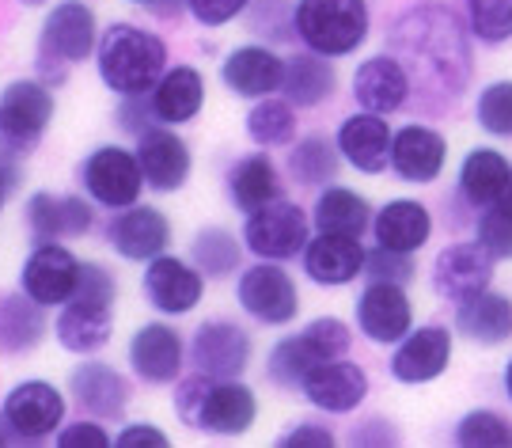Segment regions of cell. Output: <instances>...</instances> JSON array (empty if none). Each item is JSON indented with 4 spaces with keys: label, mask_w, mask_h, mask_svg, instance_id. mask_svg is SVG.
Listing matches in <instances>:
<instances>
[{
    "label": "cell",
    "mask_w": 512,
    "mask_h": 448,
    "mask_svg": "<svg viewBox=\"0 0 512 448\" xmlns=\"http://www.w3.org/2000/svg\"><path fill=\"white\" fill-rule=\"evenodd\" d=\"M387 46H395V57L406 65L410 84L414 76H425V88L444 95H459L471 80V46L459 27L452 8L444 4H418L403 12L395 31L387 35Z\"/></svg>",
    "instance_id": "1"
},
{
    "label": "cell",
    "mask_w": 512,
    "mask_h": 448,
    "mask_svg": "<svg viewBox=\"0 0 512 448\" xmlns=\"http://www.w3.org/2000/svg\"><path fill=\"white\" fill-rule=\"evenodd\" d=\"M95 69L103 88H110L118 99L148 95L167 69V42L137 23H110L107 31H99Z\"/></svg>",
    "instance_id": "2"
},
{
    "label": "cell",
    "mask_w": 512,
    "mask_h": 448,
    "mask_svg": "<svg viewBox=\"0 0 512 448\" xmlns=\"http://www.w3.org/2000/svg\"><path fill=\"white\" fill-rule=\"evenodd\" d=\"M296 38L323 57H349L365 46L368 0H296Z\"/></svg>",
    "instance_id": "3"
},
{
    "label": "cell",
    "mask_w": 512,
    "mask_h": 448,
    "mask_svg": "<svg viewBox=\"0 0 512 448\" xmlns=\"http://www.w3.org/2000/svg\"><path fill=\"white\" fill-rule=\"evenodd\" d=\"M57 111L54 88L42 84L38 76H19L0 88V145L19 152H35L50 130Z\"/></svg>",
    "instance_id": "4"
},
{
    "label": "cell",
    "mask_w": 512,
    "mask_h": 448,
    "mask_svg": "<svg viewBox=\"0 0 512 448\" xmlns=\"http://www.w3.org/2000/svg\"><path fill=\"white\" fill-rule=\"evenodd\" d=\"M65 414H69V399L57 384L19 380L0 403V426L23 445H38V441H50L65 426Z\"/></svg>",
    "instance_id": "5"
},
{
    "label": "cell",
    "mask_w": 512,
    "mask_h": 448,
    "mask_svg": "<svg viewBox=\"0 0 512 448\" xmlns=\"http://www.w3.org/2000/svg\"><path fill=\"white\" fill-rule=\"evenodd\" d=\"M311 240V217L289 202L285 194L247 213L243 221V247L270 262H293L304 255Z\"/></svg>",
    "instance_id": "6"
},
{
    "label": "cell",
    "mask_w": 512,
    "mask_h": 448,
    "mask_svg": "<svg viewBox=\"0 0 512 448\" xmlns=\"http://www.w3.org/2000/svg\"><path fill=\"white\" fill-rule=\"evenodd\" d=\"M236 304L262 327H289L300 316V289L285 262L262 259L236 278Z\"/></svg>",
    "instance_id": "7"
},
{
    "label": "cell",
    "mask_w": 512,
    "mask_h": 448,
    "mask_svg": "<svg viewBox=\"0 0 512 448\" xmlns=\"http://www.w3.org/2000/svg\"><path fill=\"white\" fill-rule=\"evenodd\" d=\"M80 187L92 198L95 206L103 209H126L133 202H141L145 190V171L133 149L122 145H99L80 160Z\"/></svg>",
    "instance_id": "8"
},
{
    "label": "cell",
    "mask_w": 512,
    "mask_h": 448,
    "mask_svg": "<svg viewBox=\"0 0 512 448\" xmlns=\"http://www.w3.org/2000/svg\"><path fill=\"white\" fill-rule=\"evenodd\" d=\"M190 361L205 376L236 380V376H247L251 361H255V338L236 319H205L190 335Z\"/></svg>",
    "instance_id": "9"
},
{
    "label": "cell",
    "mask_w": 512,
    "mask_h": 448,
    "mask_svg": "<svg viewBox=\"0 0 512 448\" xmlns=\"http://www.w3.org/2000/svg\"><path fill=\"white\" fill-rule=\"evenodd\" d=\"M99 46V19L88 0H57L42 19L38 31V57H50L61 65H80L95 57Z\"/></svg>",
    "instance_id": "10"
},
{
    "label": "cell",
    "mask_w": 512,
    "mask_h": 448,
    "mask_svg": "<svg viewBox=\"0 0 512 448\" xmlns=\"http://www.w3.org/2000/svg\"><path fill=\"white\" fill-rule=\"evenodd\" d=\"M186 338L171 323H141L126 346L129 373L148 388H171L186 369Z\"/></svg>",
    "instance_id": "11"
},
{
    "label": "cell",
    "mask_w": 512,
    "mask_h": 448,
    "mask_svg": "<svg viewBox=\"0 0 512 448\" xmlns=\"http://www.w3.org/2000/svg\"><path fill=\"white\" fill-rule=\"evenodd\" d=\"M141 297L160 316H190L205 297V274L190 259H179V255L164 251L152 262H145Z\"/></svg>",
    "instance_id": "12"
},
{
    "label": "cell",
    "mask_w": 512,
    "mask_h": 448,
    "mask_svg": "<svg viewBox=\"0 0 512 448\" xmlns=\"http://www.w3.org/2000/svg\"><path fill=\"white\" fill-rule=\"evenodd\" d=\"M23 224L42 240H84L95 228V202L88 194H54V190H35L23 202Z\"/></svg>",
    "instance_id": "13"
},
{
    "label": "cell",
    "mask_w": 512,
    "mask_h": 448,
    "mask_svg": "<svg viewBox=\"0 0 512 448\" xmlns=\"http://www.w3.org/2000/svg\"><path fill=\"white\" fill-rule=\"evenodd\" d=\"M80 278V259L61 240H42L19 266V289L46 308L69 304Z\"/></svg>",
    "instance_id": "14"
},
{
    "label": "cell",
    "mask_w": 512,
    "mask_h": 448,
    "mask_svg": "<svg viewBox=\"0 0 512 448\" xmlns=\"http://www.w3.org/2000/svg\"><path fill=\"white\" fill-rule=\"evenodd\" d=\"M107 243L122 262L145 266V262H152L156 255L167 251L171 221H167L164 209L133 202L126 209H114V217L107 221Z\"/></svg>",
    "instance_id": "15"
},
{
    "label": "cell",
    "mask_w": 512,
    "mask_h": 448,
    "mask_svg": "<svg viewBox=\"0 0 512 448\" xmlns=\"http://www.w3.org/2000/svg\"><path fill=\"white\" fill-rule=\"evenodd\" d=\"M69 399L76 403V411H84L88 418L118 422V418H126L129 403H133V384L114 365L88 357L69 373Z\"/></svg>",
    "instance_id": "16"
},
{
    "label": "cell",
    "mask_w": 512,
    "mask_h": 448,
    "mask_svg": "<svg viewBox=\"0 0 512 448\" xmlns=\"http://www.w3.org/2000/svg\"><path fill=\"white\" fill-rule=\"evenodd\" d=\"M133 152L141 160L145 183L152 190H160V194L183 190L190 183V175H194V152L171 126H160V122L145 126V130L137 133Z\"/></svg>",
    "instance_id": "17"
},
{
    "label": "cell",
    "mask_w": 512,
    "mask_h": 448,
    "mask_svg": "<svg viewBox=\"0 0 512 448\" xmlns=\"http://www.w3.org/2000/svg\"><path fill=\"white\" fill-rule=\"evenodd\" d=\"M353 316L368 342L399 346L414 327V304L406 297V285L368 281V289H361V297H357Z\"/></svg>",
    "instance_id": "18"
},
{
    "label": "cell",
    "mask_w": 512,
    "mask_h": 448,
    "mask_svg": "<svg viewBox=\"0 0 512 448\" xmlns=\"http://www.w3.org/2000/svg\"><path fill=\"white\" fill-rule=\"evenodd\" d=\"M494 255L482 247L478 240H463V243H452V247H444L433 262V289H437V297L444 300H467L482 293V289H490V281H494Z\"/></svg>",
    "instance_id": "19"
},
{
    "label": "cell",
    "mask_w": 512,
    "mask_h": 448,
    "mask_svg": "<svg viewBox=\"0 0 512 448\" xmlns=\"http://www.w3.org/2000/svg\"><path fill=\"white\" fill-rule=\"evenodd\" d=\"M258 422V395L251 384L236 380H209L202 414H198V433H213V437H243L251 433Z\"/></svg>",
    "instance_id": "20"
},
{
    "label": "cell",
    "mask_w": 512,
    "mask_h": 448,
    "mask_svg": "<svg viewBox=\"0 0 512 448\" xmlns=\"http://www.w3.org/2000/svg\"><path fill=\"white\" fill-rule=\"evenodd\" d=\"M281 80H285V57L270 50L266 42L236 46L220 61V84L239 99H262V95L281 92Z\"/></svg>",
    "instance_id": "21"
},
{
    "label": "cell",
    "mask_w": 512,
    "mask_h": 448,
    "mask_svg": "<svg viewBox=\"0 0 512 448\" xmlns=\"http://www.w3.org/2000/svg\"><path fill=\"white\" fill-rule=\"evenodd\" d=\"M365 259L368 251L361 247V236H342V232L311 236L304 255H300L308 281L323 285V289H338V285H349L353 278H361Z\"/></svg>",
    "instance_id": "22"
},
{
    "label": "cell",
    "mask_w": 512,
    "mask_h": 448,
    "mask_svg": "<svg viewBox=\"0 0 512 448\" xmlns=\"http://www.w3.org/2000/svg\"><path fill=\"white\" fill-rule=\"evenodd\" d=\"M414 92L406 65L395 54H376L357 65L353 73V99L361 111L372 114H395L406 107V99Z\"/></svg>",
    "instance_id": "23"
},
{
    "label": "cell",
    "mask_w": 512,
    "mask_h": 448,
    "mask_svg": "<svg viewBox=\"0 0 512 448\" xmlns=\"http://www.w3.org/2000/svg\"><path fill=\"white\" fill-rule=\"evenodd\" d=\"M300 392L315 411L349 414L368 399V373L346 357H334V361H323L319 369H311Z\"/></svg>",
    "instance_id": "24"
},
{
    "label": "cell",
    "mask_w": 512,
    "mask_h": 448,
    "mask_svg": "<svg viewBox=\"0 0 512 448\" xmlns=\"http://www.w3.org/2000/svg\"><path fill=\"white\" fill-rule=\"evenodd\" d=\"M391 126L384 122V114L372 111H357L349 114L346 122L338 126L334 141H338V152L353 171L361 175H380V171L391 168Z\"/></svg>",
    "instance_id": "25"
},
{
    "label": "cell",
    "mask_w": 512,
    "mask_h": 448,
    "mask_svg": "<svg viewBox=\"0 0 512 448\" xmlns=\"http://www.w3.org/2000/svg\"><path fill=\"white\" fill-rule=\"evenodd\" d=\"M448 160V141L433 126L410 122L391 137V168L403 183H437Z\"/></svg>",
    "instance_id": "26"
},
{
    "label": "cell",
    "mask_w": 512,
    "mask_h": 448,
    "mask_svg": "<svg viewBox=\"0 0 512 448\" xmlns=\"http://www.w3.org/2000/svg\"><path fill=\"white\" fill-rule=\"evenodd\" d=\"M452 361V331L448 327H418L399 342V350L391 354V376L399 384H429L437 380Z\"/></svg>",
    "instance_id": "27"
},
{
    "label": "cell",
    "mask_w": 512,
    "mask_h": 448,
    "mask_svg": "<svg viewBox=\"0 0 512 448\" xmlns=\"http://www.w3.org/2000/svg\"><path fill=\"white\" fill-rule=\"evenodd\" d=\"M148 107L160 126H186L205 107V76L194 65H167L156 88L148 92Z\"/></svg>",
    "instance_id": "28"
},
{
    "label": "cell",
    "mask_w": 512,
    "mask_h": 448,
    "mask_svg": "<svg viewBox=\"0 0 512 448\" xmlns=\"http://www.w3.org/2000/svg\"><path fill=\"white\" fill-rule=\"evenodd\" d=\"M50 335L46 304L27 297L23 289L0 293V354L4 357H27Z\"/></svg>",
    "instance_id": "29"
},
{
    "label": "cell",
    "mask_w": 512,
    "mask_h": 448,
    "mask_svg": "<svg viewBox=\"0 0 512 448\" xmlns=\"http://www.w3.org/2000/svg\"><path fill=\"white\" fill-rule=\"evenodd\" d=\"M57 346L73 357H95L114 335V308H99V304H84V300H69L61 304L54 319Z\"/></svg>",
    "instance_id": "30"
},
{
    "label": "cell",
    "mask_w": 512,
    "mask_h": 448,
    "mask_svg": "<svg viewBox=\"0 0 512 448\" xmlns=\"http://www.w3.org/2000/svg\"><path fill=\"white\" fill-rule=\"evenodd\" d=\"M224 190H228L232 209L247 217L251 209L281 198V175H277V164L266 156V152L239 156V160H232L228 175H224Z\"/></svg>",
    "instance_id": "31"
},
{
    "label": "cell",
    "mask_w": 512,
    "mask_h": 448,
    "mask_svg": "<svg viewBox=\"0 0 512 448\" xmlns=\"http://www.w3.org/2000/svg\"><path fill=\"white\" fill-rule=\"evenodd\" d=\"M334 92H338V73H334V65H330V57L315 54V50L285 57L281 95L293 103L296 111H315V107H323Z\"/></svg>",
    "instance_id": "32"
},
{
    "label": "cell",
    "mask_w": 512,
    "mask_h": 448,
    "mask_svg": "<svg viewBox=\"0 0 512 448\" xmlns=\"http://www.w3.org/2000/svg\"><path fill=\"white\" fill-rule=\"evenodd\" d=\"M372 236L391 251H418L433 236V213L414 198H395L372 217Z\"/></svg>",
    "instance_id": "33"
},
{
    "label": "cell",
    "mask_w": 512,
    "mask_h": 448,
    "mask_svg": "<svg viewBox=\"0 0 512 448\" xmlns=\"http://www.w3.org/2000/svg\"><path fill=\"white\" fill-rule=\"evenodd\" d=\"M456 331L471 342H482V346L505 342V338H512V300L501 297V293H490V289L459 300Z\"/></svg>",
    "instance_id": "34"
},
{
    "label": "cell",
    "mask_w": 512,
    "mask_h": 448,
    "mask_svg": "<svg viewBox=\"0 0 512 448\" xmlns=\"http://www.w3.org/2000/svg\"><path fill=\"white\" fill-rule=\"evenodd\" d=\"M372 206H368L365 194L349 187H323L319 198H315V209H311V224L319 232H342V236H365L372 228Z\"/></svg>",
    "instance_id": "35"
},
{
    "label": "cell",
    "mask_w": 512,
    "mask_h": 448,
    "mask_svg": "<svg viewBox=\"0 0 512 448\" xmlns=\"http://www.w3.org/2000/svg\"><path fill=\"white\" fill-rule=\"evenodd\" d=\"M323 361L327 357L315 350V342L304 331H296V335H285L281 342L270 346V354H266V380L274 388H281V392H300L308 373L319 369Z\"/></svg>",
    "instance_id": "36"
},
{
    "label": "cell",
    "mask_w": 512,
    "mask_h": 448,
    "mask_svg": "<svg viewBox=\"0 0 512 448\" xmlns=\"http://www.w3.org/2000/svg\"><path fill=\"white\" fill-rule=\"evenodd\" d=\"M289 175L293 183L311 190H323L334 183V175L342 168V152H338V141H330L327 133H308L289 145Z\"/></svg>",
    "instance_id": "37"
},
{
    "label": "cell",
    "mask_w": 512,
    "mask_h": 448,
    "mask_svg": "<svg viewBox=\"0 0 512 448\" xmlns=\"http://www.w3.org/2000/svg\"><path fill=\"white\" fill-rule=\"evenodd\" d=\"M509 160L497 149H475L463 156L459 164V194L471 202V206H494L497 194L509 183Z\"/></svg>",
    "instance_id": "38"
},
{
    "label": "cell",
    "mask_w": 512,
    "mask_h": 448,
    "mask_svg": "<svg viewBox=\"0 0 512 448\" xmlns=\"http://www.w3.org/2000/svg\"><path fill=\"white\" fill-rule=\"evenodd\" d=\"M190 262L205 274V281H224L239 274L243 262V240L224 224H205L190 240Z\"/></svg>",
    "instance_id": "39"
},
{
    "label": "cell",
    "mask_w": 512,
    "mask_h": 448,
    "mask_svg": "<svg viewBox=\"0 0 512 448\" xmlns=\"http://www.w3.org/2000/svg\"><path fill=\"white\" fill-rule=\"evenodd\" d=\"M243 130L258 149H285L296 141V107L285 95H262L243 118Z\"/></svg>",
    "instance_id": "40"
},
{
    "label": "cell",
    "mask_w": 512,
    "mask_h": 448,
    "mask_svg": "<svg viewBox=\"0 0 512 448\" xmlns=\"http://www.w3.org/2000/svg\"><path fill=\"white\" fill-rule=\"evenodd\" d=\"M459 448H512V426L494 411H471L456 426Z\"/></svg>",
    "instance_id": "41"
},
{
    "label": "cell",
    "mask_w": 512,
    "mask_h": 448,
    "mask_svg": "<svg viewBox=\"0 0 512 448\" xmlns=\"http://www.w3.org/2000/svg\"><path fill=\"white\" fill-rule=\"evenodd\" d=\"M247 16H251L247 19L251 31L258 38H266V46H277V42L296 35V4H289V0H251Z\"/></svg>",
    "instance_id": "42"
},
{
    "label": "cell",
    "mask_w": 512,
    "mask_h": 448,
    "mask_svg": "<svg viewBox=\"0 0 512 448\" xmlns=\"http://www.w3.org/2000/svg\"><path fill=\"white\" fill-rule=\"evenodd\" d=\"M467 23L482 42H509L512 38V0H467Z\"/></svg>",
    "instance_id": "43"
},
{
    "label": "cell",
    "mask_w": 512,
    "mask_h": 448,
    "mask_svg": "<svg viewBox=\"0 0 512 448\" xmlns=\"http://www.w3.org/2000/svg\"><path fill=\"white\" fill-rule=\"evenodd\" d=\"M478 126L490 137H512V80H497L478 95Z\"/></svg>",
    "instance_id": "44"
},
{
    "label": "cell",
    "mask_w": 512,
    "mask_h": 448,
    "mask_svg": "<svg viewBox=\"0 0 512 448\" xmlns=\"http://www.w3.org/2000/svg\"><path fill=\"white\" fill-rule=\"evenodd\" d=\"M73 300L99 304V308H114V300H118V281H114V274H110L103 262L80 259V278H76Z\"/></svg>",
    "instance_id": "45"
},
{
    "label": "cell",
    "mask_w": 512,
    "mask_h": 448,
    "mask_svg": "<svg viewBox=\"0 0 512 448\" xmlns=\"http://www.w3.org/2000/svg\"><path fill=\"white\" fill-rule=\"evenodd\" d=\"M365 274L368 281H391V285H410L414 281V259L410 251H391V247H380L368 251L365 259Z\"/></svg>",
    "instance_id": "46"
},
{
    "label": "cell",
    "mask_w": 512,
    "mask_h": 448,
    "mask_svg": "<svg viewBox=\"0 0 512 448\" xmlns=\"http://www.w3.org/2000/svg\"><path fill=\"white\" fill-rule=\"evenodd\" d=\"M304 335L315 342V350L327 357V361H334V357H346L349 346H353V331H349V327L338 316L311 319L308 327H304Z\"/></svg>",
    "instance_id": "47"
},
{
    "label": "cell",
    "mask_w": 512,
    "mask_h": 448,
    "mask_svg": "<svg viewBox=\"0 0 512 448\" xmlns=\"http://www.w3.org/2000/svg\"><path fill=\"white\" fill-rule=\"evenodd\" d=\"M209 380L213 376H205L194 369V376H179L175 380V418L183 422L186 430H198V414H202V403H205V392H209Z\"/></svg>",
    "instance_id": "48"
},
{
    "label": "cell",
    "mask_w": 512,
    "mask_h": 448,
    "mask_svg": "<svg viewBox=\"0 0 512 448\" xmlns=\"http://www.w3.org/2000/svg\"><path fill=\"white\" fill-rule=\"evenodd\" d=\"M478 243H482L497 262L512 259V217L509 213H501L497 206L486 209L482 221H478Z\"/></svg>",
    "instance_id": "49"
},
{
    "label": "cell",
    "mask_w": 512,
    "mask_h": 448,
    "mask_svg": "<svg viewBox=\"0 0 512 448\" xmlns=\"http://www.w3.org/2000/svg\"><path fill=\"white\" fill-rule=\"evenodd\" d=\"M251 0H186V12L194 16V23H202L209 31L236 23L239 16H247Z\"/></svg>",
    "instance_id": "50"
},
{
    "label": "cell",
    "mask_w": 512,
    "mask_h": 448,
    "mask_svg": "<svg viewBox=\"0 0 512 448\" xmlns=\"http://www.w3.org/2000/svg\"><path fill=\"white\" fill-rule=\"evenodd\" d=\"M57 437V448H114V437L103 430V422L99 418H80V422H69V426H61L54 433Z\"/></svg>",
    "instance_id": "51"
},
{
    "label": "cell",
    "mask_w": 512,
    "mask_h": 448,
    "mask_svg": "<svg viewBox=\"0 0 512 448\" xmlns=\"http://www.w3.org/2000/svg\"><path fill=\"white\" fill-rule=\"evenodd\" d=\"M338 437L327 426H315V422H296L289 430L277 437V448H334Z\"/></svg>",
    "instance_id": "52"
},
{
    "label": "cell",
    "mask_w": 512,
    "mask_h": 448,
    "mask_svg": "<svg viewBox=\"0 0 512 448\" xmlns=\"http://www.w3.org/2000/svg\"><path fill=\"white\" fill-rule=\"evenodd\" d=\"M114 448H171V437L152 422H129L114 433Z\"/></svg>",
    "instance_id": "53"
},
{
    "label": "cell",
    "mask_w": 512,
    "mask_h": 448,
    "mask_svg": "<svg viewBox=\"0 0 512 448\" xmlns=\"http://www.w3.org/2000/svg\"><path fill=\"white\" fill-rule=\"evenodd\" d=\"M349 437H353V445H399V430H395V426H387L384 418L361 422Z\"/></svg>",
    "instance_id": "54"
},
{
    "label": "cell",
    "mask_w": 512,
    "mask_h": 448,
    "mask_svg": "<svg viewBox=\"0 0 512 448\" xmlns=\"http://www.w3.org/2000/svg\"><path fill=\"white\" fill-rule=\"evenodd\" d=\"M0 179H4L8 190H16L19 179H23V171H19V152L4 149V145H0Z\"/></svg>",
    "instance_id": "55"
},
{
    "label": "cell",
    "mask_w": 512,
    "mask_h": 448,
    "mask_svg": "<svg viewBox=\"0 0 512 448\" xmlns=\"http://www.w3.org/2000/svg\"><path fill=\"white\" fill-rule=\"evenodd\" d=\"M494 206L501 209V213H509V217H512V175H509V183H505V190L497 194V202H494Z\"/></svg>",
    "instance_id": "56"
},
{
    "label": "cell",
    "mask_w": 512,
    "mask_h": 448,
    "mask_svg": "<svg viewBox=\"0 0 512 448\" xmlns=\"http://www.w3.org/2000/svg\"><path fill=\"white\" fill-rule=\"evenodd\" d=\"M8 194H12V190L4 187V179H0V213H4V206H8Z\"/></svg>",
    "instance_id": "57"
},
{
    "label": "cell",
    "mask_w": 512,
    "mask_h": 448,
    "mask_svg": "<svg viewBox=\"0 0 512 448\" xmlns=\"http://www.w3.org/2000/svg\"><path fill=\"white\" fill-rule=\"evenodd\" d=\"M505 392H509V399H512V361H509V369H505Z\"/></svg>",
    "instance_id": "58"
},
{
    "label": "cell",
    "mask_w": 512,
    "mask_h": 448,
    "mask_svg": "<svg viewBox=\"0 0 512 448\" xmlns=\"http://www.w3.org/2000/svg\"><path fill=\"white\" fill-rule=\"evenodd\" d=\"M23 8H42V4H50V0H19Z\"/></svg>",
    "instance_id": "59"
},
{
    "label": "cell",
    "mask_w": 512,
    "mask_h": 448,
    "mask_svg": "<svg viewBox=\"0 0 512 448\" xmlns=\"http://www.w3.org/2000/svg\"><path fill=\"white\" fill-rule=\"evenodd\" d=\"M129 4H141V8H156L160 0H129Z\"/></svg>",
    "instance_id": "60"
},
{
    "label": "cell",
    "mask_w": 512,
    "mask_h": 448,
    "mask_svg": "<svg viewBox=\"0 0 512 448\" xmlns=\"http://www.w3.org/2000/svg\"><path fill=\"white\" fill-rule=\"evenodd\" d=\"M0 445H8V433H4V426H0Z\"/></svg>",
    "instance_id": "61"
}]
</instances>
